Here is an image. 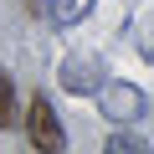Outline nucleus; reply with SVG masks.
Masks as SVG:
<instances>
[{
  "label": "nucleus",
  "instance_id": "obj_7",
  "mask_svg": "<svg viewBox=\"0 0 154 154\" xmlns=\"http://www.w3.org/2000/svg\"><path fill=\"white\" fill-rule=\"evenodd\" d=\"M108 154H144V144L128 139V134H113V139H108Z\"/></svg>",
  "mask_w": 154,
  "mask_h": 154
},
{
  "label": "nucleus",
  "instance_id": "obj_1",
  "mask_svg": "<svg viewBox=\"0 0 154 154\" xmlns=\"http://www.w3.org/2000/svg\"><path fill=\"white\" fill-rule=\"evenodd\" d=\"M62 88L72 93V98H93V93H103L108 88V77H103V62L93 57V51H72L67 62H62Z\"/></svg>",
  "mask_w": 154,
  "mask_h": 154
},
{
  "label": "nucleus",
  "instance_id": "obj_2",
  "mask_svg": "<svg viewBox=\"0 0 154 154\" xmlns=\"http://www.w3.org/2000/svg\"><path fill=\"white\" fill-rule=\"evenodd\" d=\"M26 134H31V144H36L41 154H62V144H67V134H62V123H57V108H51L46 98H31V108H26Z\"/></svg>",
  "mask_w": 154,
  "mask_h": 154
},
{
  "label": "nucleus",
  "instance_id": "obj_3",
  "mask_svg": "<svg viewBox=\"0 0 154 154\" xmlns=\"http://www.w3.org/2000/svg\"><path fill=\"white\" fill-rule=\"evenodd\" d=\"M98 113L113 118V123H134V118L144 113V93H139L134 82H108V88L98 93Z\"/></svg>",
  "mask_w": 154,
  "mask_h": 154
},
{
  "label": "nucleus",
  "instance_id": "obj_6",
  "mask_svg": "<svg viewBox=\"0 0 154 154\" xmlns=\"http://www.w3.org/2000/svg\"><path fill=\"white\" fill-rule=\"evenodd\" d=\"M21 113H16V88L11 82H0V128H11Z\"/></svg>",
  "mask_w": 154,
  "mask_h": 154
},
{
  "label": "nucleus",
  "instance_id": "obj_5",
  "mask_svg": "<svg viewBox=\"0 0 154 154\" xmlns=\"http://www.w3.org/2000/svg\"><path fill=\"white\" fill-rule=\"evenodd\" d=\"M139 57L154 62V11H144V21H139Z\"/></svg>",
  "mask_w": 154,
  "mask_h": 154
},
{
  "label": "nucleus",
  "instance_id": "obj_4",
  "mask_svg": "<svg viewBox=\"0 0 154 154\" xmlns=\"http://www.w3.org/2000/svg\"><path fill=\"white\" fill-rule=\"evenodd\" d=\"M46 11H51L57 26H77V21L93 11V0H46Z\"/></svg>",
  "mask_w": 154,
  "mask_h": 154
}]
</instances>
